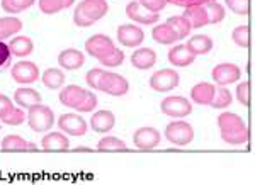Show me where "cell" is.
Listing matches in <instances>:
<instances>
[{
  "mask_svg": "<svg viewBox=\"0 0 255 185\" xmlns=\"http://www.w3.org/2000/svg\"><path fill=\"white\" fill-rule=\"evenodd\" d=\"M60 102L65 107L75 109L79 112H90L97 107V97L79 85H68L60 92Z\"/></svg>",
  "mask_w": 255,
  "mask_h": 185,
  "instance_id": "1",
  "label": "cell"
},
{
  "mask_svg": "<svg viewBox=\"0 0 255 185\" xmlns=\"http://www.w3.org/2000/svg\"><path fill=\"white\" fill-rule=\"evenodd\" d=\"M109 12L106 0H82L73 12V22L79 27H90L96 20H101Z\"/></svg>",
  "mask_w": 255,
  "mask_h": 185,
  "instance_id": "2",
  "label": "cell"
},
{
  "mask_svg": "<svg viewBox=\"0 0 255 185\" xmlns=\"http://www.w3.org/2000/svg\"><path fill=\"white\" fill-rule=\"evenodd\" d=\"M27 124L34 133H44L55 124V114L48 105H43L39 102L27 109Z\"/></svg>",
  "mask_w": 255,
  "mask_h": 185,
  "instance_id": "3",
  "label": "cell"
},
{
  "mask_svg": "<svg viewBox=\"0 0 255 185\" xmlns=\"http://www.w3.org/2000/svg\"><path fill=\"white\" fill-rule=\"evenodd\" d=\"M99 90L113 97H123V95H126L128 90H129V84H128L126 78L123 75H119V73L104 72L101 82H99Z\"/></svg>",
  "mask_w": 255,
  "mask_h": 185,
  "instance_id": "4",
  "label": "cell"
},
{
  "mask_svg": "<svg viewBox=\"0 0 255 185\" xmlns=\"http://www.w3.org/2000/svg\"><path fill=\"white\" fill-rule=\"evenodd\" d=\"M165 138L172 145L187 146L194 139V129L186 121H174L165 127Z\"/></svg>",
  "mask_w": 255,
  "mask_h": 185,
  "instance_id": "5",
  "label": "cell"
},
{
  "mask_svg": "<svg viewBox=\"0 0 255 185\" xmlns=\"http://www.w3.org/2000/svg\"><path fill=\"white\" fill-rule=\"evenodd\" d=\"M180 82V77L175 70L163 68L155 72L150 78V89L155 92H170L174 90Z\"/></svg>",
  "mask_w": 255,
  "mask_h": 185,
  "instance_id": "6",
  "label": "cell"
},
{
  "mask_svg": "<svg viewBox=\"0 0 255 185\" xmlns=\"http://www.w3.org/2000/svg\"><path fill=\"white\" fill-rule=\"evenodd\" d=\"M160 109H162V112L165 114V116L177 117V119L186 117L192 112L191 102H189L186 97H175V95L163 98V100L160 102Z\"/></svg>",
  "mask_w": 255,
  "mask_h": 185,
  "instance_id": "7",
  "label": "cell"
},
{
  "mask_svg": "<svg viewBox=\"0 0 255 185\" xmlns=\"http://www.w3.org/2000/svg\"><path fill=\"white\" fill-rule=\"evenodd\" d=\"M114 48H116L114 41L106 34H94L85 41V51H87V55L94 56L97 60H101L102 56L108 55L109 51H113Z\"/></svg>",
  "mask_w": 255,
  "mask_h": 185,
  "instance_id": "8",
  "label": "cell"
},
{
  "mask_svg": "<svg viewBox=\"0 0 255 185\" xmlns=\"http://www.w3.org/2000/svg\"><path fill=\"white\" fill-rule=\"evenodd\" d=\"M10 77L15 84H34L39 78V70L32 61H19L12 67Z\"/></svg>",
  "mask_w": 255,
  "mask_h": 185,
  "instance_id": "9",
  "label": "cell"
},
{
  "mask_svg": "<svg viewBox=\"0 0 255 185\" xmlns=\"http://www.w3.org/2000/svg\"><path fill=\"white\" fill-rule=\"evenodd\" d=\"M211 77H213V82H215L216 85L225 87V85L235 84V82L240 80L242 72H240V68L233 63H221V65H216V67L213 68Z\"/></svg>",
  "mask_w": 255,
  "mask_h": 185,
  "instance_id": "10",
  "label": "cell"
},
{
  "mask_svg": "<svg viewBox=\"0 0 255 185\" xmlns=\"http://www.w3.org/2000/svg\"><path fill=\"white\" fill-rule=\"evenodd\" d=\"M58 126L70 136H84L87 133V121L79 114H63L58 117Z\"/></svg>",
  "mask_w": 255,
  "mask_h": 185,
  "instance_id": "11",
  "label": "cell"
},
{
  "mask_svg": "<svg viewBox=\"0 0 255 185\" xmlns=\"http://www.w3.org/2000/svg\"><path fill=\"white\" fill-rule=\"evenodd\" d=\"M118 41L126 48H136L145 39V32L141 27H136L133 24H123L118 27Z\"/></svg>",
  "mask_w": 255,
  "mask_h": 185,
  "instance_id": "12",
  "label": "cell"
},
{
  "mask_svg": "<svg viewBox=\"0 0 255 185\" xmlns=\"http://www.w3.org/2000/svg\"><path fill=\"white\" fill-rule=\"evenodd\" d=\"M133 141L138 150H153L160 145V133L155 127H139V129L134 131Z\"/></svg>",
  "mask_w": 255,
  "mask_h": 185,
  "instance_id": "13",
  "label": "cell"
},
{
  "mask_svg": "<svg viewBox=\"0 0 255 185\" xmlns=\"http://www.w3.org/2000/svg\"><path fill=\"white\" fill-rule=\"evenodd\" d=\"M126 15L131 20H134V22L145 24V26L158 22V19H160V14H155V12L146 10L139 2H129V3H128V5H126Z\"/></svg>",
  "mask_w": 255,
  "mask_h": 185,
  "instance_id": "14",
  "label": "cell"
},
{
  "mask_svg": "<svg viewBox=\"0 0 255 185\" xmlns=\"http://www.w3.org/2000/svg\"><path fill=\"white\" fill-rule=\"evenodd\" d=\"M58 63H60V67L65 70H79L84 67L85 55L75 48L63 49L58 55Z\"/></svg>",
  "mask_w": 255,
  "mask_h": 185,
  "instance_id": "15",
  "label": "cell"
},
{
  "mask_svg": "<svg viewBox=\"0 0 255 185\" xmlns=\"http://www.w3.org/2000/svg\"><path fill=\"white\" fill-rule=\"evenodd\" d=\"M215 93L216 87L213 84H206V82H201L191 89V98L199 105H211Z\"/></svg>",
  "mask_w": 255,
  "mask_h": 185,
  "instance_id": "16",
  "label": "cell"
},
{
  "mask_svg": "<svg viewBox=\"0 0 255 185\" xmlns=\"http://www.w3.org/2000/svg\"><path fill=\"white\" fill-rule=\"evenodd\" d=\"M116 124V117L111 110H97L90 117V126L96 133H109Z\"/></svg>",
  "mask_w": 255,
  "mask_h": 185,
  "instance_id": "17",
  "label": "cell"
},
{
  "mask_svg": "<svg viewBox=\"0 0 255 185\" xmlns=\"http://www.w3.org/2000/svg\"><path fill=\"white\" fill-rule=\"evenodd\" d=\"M194 60H196V56L189 51V48L186 44H177V46H174L168 51V61H170L174 67H180V68L189 67Z\"/></svg>",
  "mask_w": 255,
  "mask_h": 185,
  "instance_id": "18",
  "label": "cell"
},
{
  "mask_svg": "<svg viewBox=\"0 0 255 185\" xmlns=\"http://www.w3.org/2000/svg\"><path fill=\"white\" fill-rule=\"evenodd\" d=\"M157 61V53L151 48H139L131 55V63L138 70H148L151 68Z\"/></svg>",
  "mask_w": 255,
  "mask_h": 185,
  "instance_id": "19",
  "label": "cell"
},
{
  "mask_svg": "<svg viewBox=\"0 0 255 185\" xmlns=\"http://www.w3.org/2000/svg\"><path fill=\"white\" fill-rule=\"evenodd\" d=\"M218 127H220L221 134L223 133H235L245 127V122L238 114L233 112H223L218 116Z\"/></svg>",
  "mask_w": 255,
  "mask_h": 185,
  "instance_id": "20",
  "label": "cell"
},
{
  "mask_svg": "<svg viewBox=\"0 0 255 185\" xmlns=\"http://www.w3.org/2000/svg\"><path fill=\"white\" fill-rule=\"evenodd\" d=\"M41 148L44 151H68L70 141L61 133H48L41 139Z\"/></svg>",
  "mask_w": 255,
  "mask_h": 185,
  "instance_id": "21",
  "label": "cell"
},
{
  "mask_svg": "<svg viewBox=\"0 0 255 185\" xmlns=\"http://www.w3.org/2000/svg\"><path fill=\"white\" fill-rule=\"evenodd\" d=\"M184 17L189 20V24H191L192 29H199V27H204L206 24H209L208 12H206V9H204V5L186 7Z\"/></svg>",
  "mask_w": 255,
  "mask_h": 185,
  "instance_id": "22",
  "label": "cell"
},
{
  "mask_svg": "<svg viewBox=\"0 0 255 185\" xmlns=\"http://www.w3.org/2000/svg\"><path fill=\"white\" fill-rule=\"evenodd\" d=\"M14 100H15V104H17L19 107L29 109V107H32V105L39 104V102H41V95H39L38 90L29 89V87L17 89L14 92Z\"/></svg>",
  "mask_w": 255,
  "mask_h": 185,
  "instance_id": "23",
  "label": "cell"
},
{
  "mask_svg": "<svg viewBox=\"0 0 255 185\" xmlns=\"http://www.w3.org/2000/svg\"><path fill=\"white\" fill-rule=\"evenodd\" d=\"M186 46L189 48V51H191L194 56H197V55H208V53L213 49V41H211L209 36L197 34V36H192V38L187 41Z\"/></svg>",
  "mask_w": 255,
  "mask_h": 185,
  "instance_id": "24",
  "label": "cell"
},
{
  "mask_svg": "<svg viewBox=\"0 0 255 185\" xmlns=\"http://www.w3.org/2000/svg\"><path fill=\"white\" fill-rule=\"evenodd\" d=\"M9 49L14 56H19V58H24V56H29L34 49V44H32V39L27 38V36H17L9 43Z\"/></svg>",
  "mask_w": 255,
  "mask_h": 185,
  "instance_id": "25",
  "label": "cell"
},
{
  "mask_svg": "<svg viewBox=\"0 0 255 185\" xmlns=\"http://www.w3.org/2000/svg\"><path fill=\"white\" fill-rule=\"evenodd\" d=\"M151 38L157 41L158 44H174V43H177V41H180L179 36H177V32L172 29L167 22L158 24L157 27H153V31H151Z\"/></svg>",
  "mask_w": 255,
  "mask_h": 185,
  "instance_id": "26",
  "label": "cell"
},
{
  "mask_svg": "<svg viewBox=\"0 0 255 185\" xmlns=\"http://www.w3.org/2000/svg\"><path fill=\"white\" fill-rule=\"evenodd\" d=\"M41 80H43L44 87L51 89V90H56L60 87H63L65 84V73L61 72L60 68H48L43 72V77H41Z\"/></svg>",
  "mask_w": 255,
  "mask_h": 185,
  "instance_id": "27",
  "label": "cell"
},
{
  "mask_svg": "<svg viewBox=\"0 0 255 185\" xmlns=\"http://www.w3.org/2000/svg\"><path fill=\"white\" fill-rule=\"evenodd\" d=\"M22 29V20L17 17H0V41L17 34Z\"/></svg>",
  "mask_w": 255,
  "mask_h": 185,
  "instance_id": "28",
  "label": "cell"
},
{
  "mask_svg": "<svg viewBox=\"0 0 255 185\" xmlns=\"http://www.w3.org/2000/svg\"><path fill=\"white\" fill-rule=\"evenodd\" d=\"M75 3V0H39V10L46 15L58 14L60 10L68 9Z\"/></svg>",
  "mask_w": 255,
  "mask_h": 185,
  "instance_id": "29",
  "label": "cell"
},
{
  "mask_svg": "<svg viewBox=\"0 0 255 185\" xmlns=\"http://www.w3.org/2000/svg\"><path fill=\"white\" fill-rule=\"evenodd\" d=\"M167 24L172 27L177 36H179V39H186L189 36V32H191V24H189V20L184 17V15H174V17H170L167 20Z\"/></svg>",
  "mask_w": 255,
  "mask_h": 185,
  "instance_id": "30",
  "label": "cell"
},
{
  "mask_svg": "<svg viewBox=\"0 0 255 185\" xmlns=\"http://www.w3.org/2000/svg\"><path fill=\"white\" fill-rule=\"evenodd\" d=\"M29 143L22 139L19 134H9L2 141V151H27Z\"/></svg>",
  "mask_w": 255,
  "mask_h": 185,
  "instance_id": "31",
  "label": "cell"
},
{
  "mask_svg": "<svg viewBox=\"0 0 255 185\" xmlns=\"http://www.w3.org/2000/svg\"><path fill=\"white\" fill-rule=\"evenodd\" d=\"M99 151H128V146L125 141L114 136H106L97 143Z\"/></svg>",
  "mask_w": 255,
  "mask_h": 185,
  "instance_id": "32",
  "label": "cell"
},
{
  "mask_svg": "<svg viewBox=\"0 0 255 185\" xmlns=\"http://www.w3.org/2000/svg\"><path fill=\"white\" fill-rule=\"evenodd\" d=\"M34 0H2V9L7 14H19V12L29 9Z\"/></svg>",
  "mask_w": 255,
  "mask_h": 185,
  "instance_id": "33",
  "label": "cell"
},
{
  "mask_svg": "<svg viewBox=\"0 0 255 185\" xmlns=\"http://www.w3.org/2000/svg\"><path fill=\"white\" fill-rule=\"evenodd\" d=\"M232 100H233V97H232V93H230V90L221 87V89H218V92L215 93V98H213V102H211V107L213 109H226L232 105Z\"/></svg>",
  "mask_w": 255,
  "mask_h": 185,
  "instance_id": "34",
  "label": "cell"
},
{
  "mask_svg": "<svg viewBox=\"0 0 255 185\" xmlns=\"http://www.w3.org/2000/svg\"><path fill=\"white\" fill-rule=\"evenodd\" d=\"M204 9L208 12L209 24H218L225 19V7L220 5L218 2H208L204 3Z\"/></svg>",
  "mask_w": 255,
  "mask_h": 185,
  "instance_id": "35",
  "label": "cell"
},
{
  "mask_svg": "<svg viewBox=\"0 0 255 185\" xmlns=\"http://www.w3.org/2000/svg\"><path fill=\"white\" fill-rule=\"evenodd\" d=\"M221 138H223L225 143H228V145H244V143L249 141V127H244V129L240 131H235V133H223L221 134Z\"/></svg>",
  "mask_w": 255,
  "mask_h": 185,
  "instance_id": "36",
  "label": "cell"
},
{
  "mask_svg": "<svg viewBox=\"0 0 255 185\" xmlns=\"http://www.w3.org/2000/svg\"><path fill=\"white\" fill-rule=\"evenodd\" d=\"M99 61L108 68H116L119 65H123V61H125V53H123L121 49L114 48L113 51H109L108 55H104Z\"/></svg>",
  "mask_w": 255,
  "mask_h": 185,
  "instance_id": "37",
  "label": "cell"
},
{
  "mask_svg": "<svg viewBox=\"0 0 255 185\" xmlns=\"http://www.w3.org/2000/svg\"><path fill=\"white\" fill-rule=\"evenodd\" d=\"M232 38L240 48H249V44H250V29H249V26L235 27L233 32H232Z\"/></svg>",
  "mask_w": 255,
  "mask_h": 185,
  "instance_id": "38",
  "label": "cell"
},
{
  "mask_svg": "<svg viewBox=\"0 0 255 185\" xmlns=\"http://www.w3.org/2000/svg\"><path fill=\"white\" fill-rule=\"evenodd\" d=\"M225 2H226V7L232 12H235L237 15H249L250 0H225Z\"/></svg>",
  "mask_w": 255,
  "mask_h": 185,
  "instance_id": "39",
  "label": "cell"
},
{
  "mask_svg": "<svg viewBox=\"0 0 255 185\" xmlns=\"http://www.w3.org/2000/svg\"><path fill=\"white\" fill-rule=\"evenodd\" d=\"M0 121L3 122V124L7 126H19L22 124L24 121H26V114L22 112L20 109H12L9 114H7L5 117H2Z\"/></svg>",
  "mask_w": 255,
  "mask_h": 185,
  "instance_id": "40",
  "label": "cell"
},
{
  "mask_svg": "<svg viewBox=\"0 0 255 185\" xmlns=\"http://www.w3.org/2000/svg\"><path fill=\"white\" fill-rule=\"evenodd\" d=\"M12 63V53L9 49V44H5L3 41H0V72H3L5 68H9Z\"/></svg>",
  "mask_w": 255,
  "mask_h": 185,
  "instance_id": "41",
  "label": "cell"
},
{
  "mask_svg": "<svg viewBox=\"0 0 255 185\" xmlns=\"http://www.w3.org/2000/svg\"><path fill=\"white\" fill-rule=\"evenodd\" d=\"M102 75H104V70L102 68H92L87 75H85V82H87V85L90 89L99 90V82H101Z\"/></svg>",
  "mask_w": 255,
  "mask_h": 185,
  "instance_id": "42",
  "label": "cell"
},
{
  "mask_svg": "<svg viewBox=\"0 0 255 185\" xmlns=\"http://www.w3.org/2000/svg\"><path fill=\"white\" fill-rule=\"evenodd\" d=\"M237 98L242 105L249 107V98H250V84L249 82H242L237 87Z\"/></svg>",
  "mask_w": 255,
  "mask_h": 185,
  "instance_id": "43",
  "label": "cell"
},
{
  "mask_svg": "<svg viewBox=\"0 0 255 185\" xmlns=\"http://www.w3.org/2000/svg\"><path fill=\"white\" fill-rule=\"evenodd\" d=\"M141 3L143 7H145L146 10H150V12H155V14H158L160 10H163L165 9V5H167V0H141Z\"/></svg>",
  "mask_w": 255,
  "mask_h": 185,
  "instance_id": "44",
  "label": "cell"
},
{
  "mask_svg": "<svg viewBox=\"0 0 255 185\" xmlns=\"http://www.w3.org/2000/svg\"><path fill=\"white\" fill-rule=\"evenodd\" d=\"M208 2H215V0H167V3H174L179 7H192V5H204Z\"/></svg>",
  "mask_w": 255,
  "mask_h": 185,
  "instance_id": "45",
  "label": "cell"
},
{
  "mask_svg": "<svg viewBox=\"0 0 255 185\" xmlns=\"http://www.w3.org/2000/svg\"><path fill=\"white\" fill-rule=\"evenodd\" d=\"M12 109H14V104H12L10 98L3 95V93H0V119L5 117Z\"/></svg>",
  "mask_w": 255,
  "mask_h": 185,
  "instance_id": "46",
  "label": "cell"
},
{
  "mask_svg": "<svg viewBox=\"0 0 255 185\" xmlns=\"http://www.w3.org/2000/svg\"><path fill=\"white\" fill-rule=\"evenodd\" d=\"M73 151H77V153H90V151H94V150H90V148H85V146H79V148H75Z\"/></svg>",
  "mask_w": 255,
  "mask_h": 185,
  "instance_id": "47",
  "label": "cell"
},
{
  "mask_svg": "<svg viewBox=\"0 0 255 185\" xmlns=\"http://www.w3.org/2000/svg\"><path fill=\"white\" fill-rule=\"evenodd\" d=\"M27 151H38V146H36L34 143H29V145H27Z\"/></svg>",
  "mask_w": 255,
  "mask_h": 185,
  "instance_id": "48",
  "label": "cell"
},
{
  "mask_svg": "<svg viewBox=\"0 0 255 185\" xmlns=\"http://www.w3.org/2000/svg\"><path fill=\"white\" fill-rule=\"evenodd\" d=\"M139 2H141V0H139Z\"/></svg>",
  "mask_w": 255,
  "mask_h": 185,
  "instance_id": "49",
  "label": "cell"
}]
</instances>
